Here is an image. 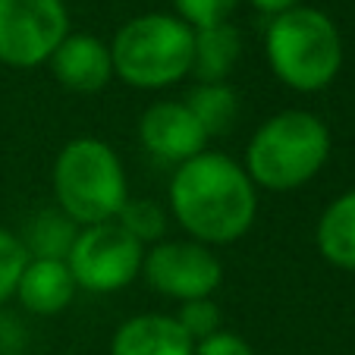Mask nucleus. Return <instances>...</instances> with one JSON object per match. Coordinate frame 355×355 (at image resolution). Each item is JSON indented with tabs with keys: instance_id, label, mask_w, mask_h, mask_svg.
Returning <instances> with one entry per match:
<instances>
[{
	"instance_id": "obj_1",
	"label": "nucleus",
	"mask_w": 355,
	"mask_h": 355,
	"mask_svg": "<svg viewBox=\"0 0 355 355\" xmlns=\"http://www.w3.org/2000/svg\"><path fill=\"white\" fill-rule=\"evenodd\" d=\"M167 205L189 239L208 248L233 245L255 227L258 189L239 161L220 151H201L173 170Z\"/></svg>"
},
{
	"instance_id": "obj_2",
	"label": "nucleus",
	"mask_w": 355,
	"mask_h": 355,
	"mask_svg": "<svg viewBox=\"0 0 355 355\" xmlns=\"http://www.w3.org/2000/svg\"><path fill=\"white\" fill-rule=\"evenodd\" d=\"M330 129L311 110L289 107L268 116L252 132L245 145V167L248 180L255 189L268 192H293L311 182L330 161Z\"/></svg>"
},
{
	"instance_id": "obj_3",
	"label": "nucleus",
	"mask_w": 355,
	"mask_h": 355,
	"mask_svg": "<svg viewBox=\"0 0 355 355\" xmlns=\"http://www.w3.org/2000/svg\"><path fill=\"white\" fill-rule=\"evenodd\" d=\"M264 57L277 82L299 94H315L334 85L343 69V35L318 7H293L270 16L264 32Z\"/></svg>"
},
{
	"instance_id": "obj_4",
	"label": "nucleus",
	"mask_w": 355,
	"mask_h": 355,
	"mask_svg": "<svg viewBox=\"0 0 355 355\" xmlns=\"http://www.w3.org/2000/svg\"><path fill=\"white\" fill-rule=\"evenodd\" d=\"M51 182L57 208L79 227L116 220L120 208L129 201L120 155L94 135H79L57 151Z\"/></svg>"
},
{
	"instance_id": "obj_5",
	"label": "nucleus",
	"mask_w": 355,
	"mask_h": 355,
	"mask_svg": "<svg viewBox=\"0 0 355 355\" xmlns=\"http://www.w3.org/2000/svg\"><path fill=\"white\" fill-rule=\"evenodd\" d=\"M195 28H189L173 13H141L123 22L110 41L114 79L157 92L182 82L192 73Z\"/></svg>"
},
{
	"instance_id": "obj_6",
	"label": "nucleus",
	"mask_w": 355,
	"mask_h": 355,
	"mask_svg": "<svg viewBox=\"0 0 355 355\" xmlns=\"http://www.w3.org/2000/svg\"><path fill=\"white\" fill-rule=\"evenodd\" d=\"M141 261H145V245L116 220L82 227L67 255L76 286L98 295L120 293L132 280H139Z\"/></svg>"
},
{
	"instance_id": "obj_7",
	"label": "nucleus",
	"mask_w": 355,
	"mask_h": 355,
	"mask_svg": "<svg viewBox=\"0 0 355 355\" xmlns=\"http://www.w3.org/2000/svg\"><path fill=\"white\" fill-rule=\"evenodd\" d=\"M69 35L63 0H0V63L10 69L44 67Z\"/></svg>"
},
{
	"instance_id": "obj_8",
	"label": "nucleus",
	"mask_w": 355,
	"mask_h": 355,
	"mask_svg": "<svg viewBox=\"0 0 355 355\" xmlns=\"http://www.w3.org/2000/svg\"><path fill=\"white\" fill-rule=\"evenodd\" d=\"M141 277L164 299H211L223 283V261L195 239H161L145 248Z\"/></svg>"
},
{
	"instance_id": "obj_9",
	"label": "nucleus",
	"mask_w": 355,
	"mask_h": 355,
	"mask_svg": "<svg viewBox=\"0 0 355 355\" xmlns=\"http://www.w3.org/2000/svg\"><path fill=\"white\" fill-rule=\"evenodd\" d=\"M139 139L148 155L161 157L173 167L208 151L211 141L186 101H155L151 107H145L139 120Z\"/></svg>"
},
{
	"instance_id": "obj_10",
	"label": "nucleus",
	"mask_w": 355,
	"mask_h": 355,
	"mask_svg": "<svg viewBox=\"0 0 355 355\" xmlns=\"http://www.w3.org/2000/svg\"><path fill=\"white\" fill-rule=\"evenodd\" d=\"M47 69L67 92L76 94H98L114 79V60L110 44L88 32H69L57 44V51L47 60Z\"/></svg>"
},
{
	"instance_id": "obj_11",
	"label": "nucleus",
	"mask_w": 355,
	"mask_h": 355,
	"mask_svg": "<svg viewBox=\"0 0 355 355\" xmlns=\"http://www.w3.org/2000/svg\"><path fill=\"white\" fill-rule=\"evenodd\" d=\"M76 293H79V286H76L67 261H60V258H28L13 295L26 311L51 318L67 311L73 305Z\"/></svg>"
},
{
	"instance_id": "obj_12",
	"label": "nucleus",
	"mask_w": 355,
	"mask_h": 355,
	"mask_svg": "<svg viewBox=\"0 0 355 355\" xmlns=\"http://www.w3.org/2000/svg\"><path fill=\"white\" fill-rule=\"evenodd\" d=\"M192 349L176 318L155 311L126 318L110 336V355H192Z\"/></svg>"
},
{
	"instance_id": "obj_13",
	"label": "nucleus",
	"mask_w": 355,
	"mask_h": 355,
	"mask_svg": "<svg viewBox=\"0 0 355 355\" xmlns=\"http://www.w3.org/2000/svg\"><path fill=\"white\" fill-rule=\"evenodd\" d=\"M315 245L324 261L340 270H355V189L336 195L321 211L315 227Z\"/></svg>"
},
{
	"instance_id": "obj_14",
	"label": "nucleus",
	"mask_w": 355,
	"mask_h": 355,
	"mask_svg": "<svg viewBox=\"0 0 355 355\" xmlns=\"http://www.w3.org/2000/svg\"><path fill=\"white\" fill-rule=\"evenodd\" d=\"M242 57V32L230 22L195 32L192 73L198 82H227Z\"/></svg>"
},
{
	"instance_id": "obj_15",
	"label": "nucleus",
	"mask_w": 355,
	"mask_h": 355,
	"mask_svg": "<svg viewBox=\"0 0 355 355\" xmlns=\"http://www.w3.org/2000/svg\"><path fill=\"white\" fill-rule=\"evenodd\" d=\"M186 104L201 129L208 132V139L227 135L239 120V94L230 82H198L186 94Z\"/></svg>"
},
{
	"instance_id": "obj_16",
	"label": "nucleus",
	"mask_w": 355,
	"mask_h": 355,
	"mask_svg": "<svg viewBox=\"0 0 355 355\" xmlns=\"http://www.w3.org/2000/svg\"><path fill=\"white\" fill-rule=\"evenodd\" d=\"M79 230H82L79 223L69 220L60 208L57 211L51 208V211H38L32 217L22 242L28 248V258H60V261H67Z\"/></svg>"
},
{
	"instance_id": "obj_17",
	"label": "nucleus",
	"mask_w": 355,
	"mask_h": 355,
	"mask_svg": "<svg viewBox=\"0 0 355 355\" xmlns=\"http://www.w3.org/2000/svg\"><path fill=\"white\" fill-rule=\"evenodd\" d=\"M116 223H120L129 236H135L145 248L161 242L164 233H167V214H164V208L151 198H129L120 208V214H116Z\"/></svg>"
},
{
	"instance_id": "obj_18",
	"label": "nucleus",
	"mask_w": 355,
	"mask_h": 355,
	"mask_svg": "<svg viewBox=\"0 0 355 355\" xmlns=\"http://www.w3.org/2000/svg\"><path fill=\"white\" fill-rule=\"evenodd\" d=\"M176 324L186 330V336L192 343L208 340L217 330H223V311L214 299H192V302H180L176 311Z\"/></svg>"
},
{
	"instance_id": "obj_19",
	"label": "nucleus",
	"mask_w": 355,
	"mask_h": 355,
	"mask_svg": "<svg viewBox=\"0 0 355 355\" xmlns=\"http://www.w3.org/2000/svg\"><path fill=\"white\" fill-rule=\"evenodd\" d=\"M26 264H28V248L22 242V236L0 227V302H7L16 293V283H19Z\"/></svg>"
},
{
	"instance_id": "obj_20",
	"label": "nucleus",
	"mask_w": 355,
	"mask_h": 355,
	"mask_svg": "<svg viewBox=\"0 0 355 355\" xmlns=\"http://www.w3.org/2000/svg\"><path fill=\"white\" fill-rule=\"evenodd\" d=\"M239 0H173V16H180L189 28H211L230 22V16L236 13Z\"/></svg>"
},
{
	"instance_id": "obj_21",
	"label": "nucleus",
	"mask_w": 355,
	"mask_h": 355,
	"mask_svg": "<svg viewBox=\"0 0 355 355\" xmlns=\"http://www.w3.org/2000/svg\"><path fill=\"white\" fill-rule=\"evenodd\" d=\"M192 355H255V349L248 346V340H242L239 334L230 330H217L208 340H198L192 349Z\"/></svg>"
},
{
	"instance_id": "obj_22",
	"label": "nucleus",
	"mask_w": 355,
	"mask_h": 355,
	"mask_svg": "<svg viewBox=\"0 0 355 355\" xmlns=\"http://www.w3.org/2000/svg\"><path fill=\"white\" fill-rule=\"evenodd\" d=\"M255 10H261V13H268V16H280V13H286V10H293V7H299L302 0H248Z\"/></svg>"
}]
</instances>
